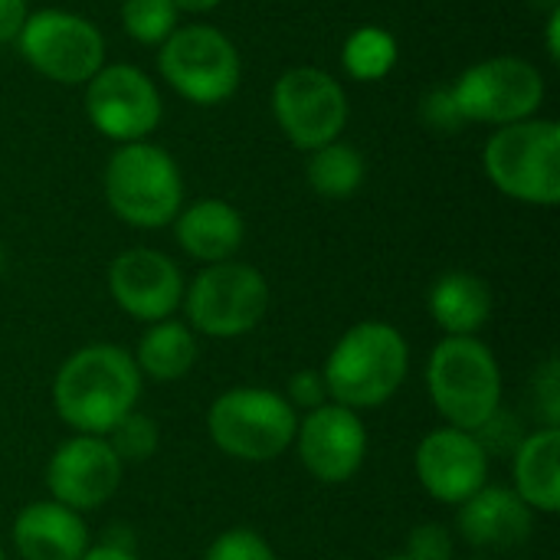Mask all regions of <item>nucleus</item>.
<instances>
[{
  "mask_svg": "<svg viewBox=\"0 0 560 560\" xmlns=\"http://www.w3.org/2000/svg\"><path fill=\"white\" fill-rule=\"evenodd\" d=\"M141 397V371L118 345L79 348L52 381V407L79 433L105 436Z\"/></svg>",
  "mask_w": 560,
  "mask_h": 560,
  "instance_id": "1",
  "label": "nucleus"
},
{
  "mask_svg": "<svg viewBox=\"0 0 560 560\" xmlns=\"http://www.w3.org/2000/svg\"><path fill=\"white\" fill-rule=\"evenodd\" d=\"M410 351L404 335L387 322H361L341 335L322 371L328 397L348 410L387 404L407 377Z\"/></svg>",
  "mask_w": 560,
  "mask_h": 560,
  "instance_id": "2",
  "label": "nucleus"
},
{
  "mask_svg": "<svg viewBox=\"0 0 560 560\" xmlns=\"http://www.w3.org/2000/svg\"><path fill=\"white\" fill-rule=\"evenodd\" d=\"M105 200L112 213L128 226H167L184 203L180 167L158 144H121L105 164Z\"/></svg>",
  "mask_w": 560,
  "mask_h": 560,
  "instance_id": "3",
  "label": "nucleus"
},
{
  "mask_svg": "<svg viewBox=\"0 0 560 560\" xmlns=\"http://www.w3.org/2000/svg\"><path fill=\"white\" fill-rule=\"evenodd\" d=\"M486 174L512 200L555 207L560 200V125L525 118L502 125L486 144Z\"/></svg>",
  "mask_w": 560,
  "mask_h": 560,
  "instance_id": "4",
  "label": "nucleus"
},
{
  "mask_svg": "<svg viewBox=\"0 0 560 560\" xmlns=\"http://www.w3.org/2000/svg\"><path fill=\"white\" fill-rule=\"evenodd\" d=\"M427 387L456 430L476 433L502 404V374L479 338H443L430 354Z\"/></svg>",
  "mask_w": 560,
  "mask_h": 560,
  "instance_id": "5",
  "label": "nucleus"
},
{
  "mask_svg": "<svg viewBox=\"0 0 560 560\" xmlns=\"http://www.w3.org/2000/svg\"><path fill=\"white\" fill-rule=\"evenodd\" d=\"M207 430L226 456L243 463H269L295 443L299 417L282 394L236 387L213 400Z\"/></svg>",
  "mask_w": 560,
  "mask_h": 560,
  "instance_id": "6",
  "label": "nucleus"
},
{
  "mask_svg": "<svg viewBox=\"0 0 560 560\" xmlns=\"http://www.w3.org/2000/svg\"><path fill=\"white\" fill-rule=\"evenodd\" d=\"M167 85L194 105H220L240 89V52L217 26H177L158 52Z\"/></svg>",
  "mask_w": 560,
  "mask_h": 560,
  "instance_id": "7",
  "label": "nucleus"
},
{
  "mask_svg": "<svg viewBox=\"0 0 560 560\" xmlns=\"http://www.w3.org/2000/svg\"><path fill=\"white\" fill-rule=\"evenodd\" d=\"M184 308L197 331L210 338H240L262 322L269 285L262 272L246 262H213L187 289Z\"/></svg>",
  "mask_w": 560,
  "mask_h": 560,
  "instance_id": "8",
  "label": "nucleus"
},
{
  "mask_svg": "<svg viewBox=\"0 0 560 560\" xmlns=\"http://www.w3.org/2000/svg\"><path fill=\"white\" fill-rule=\"evenodd\" d=\"M16 39L23 59L59 85H82L105 66V39L98 26L69 10L30 13Z\"/></svg>",
  "mask_w": 560,
  "mask_h": 560,
  "instance_id": "9",
  "label": "nucleus"
},
{
  "mask_svg": "<svg viewBox=\"0 0 560 560\" xmlns=\"http://www.w3.org/2000/svg\"><path fill=\"white\" fill-rule=\"evenodd\" d=\"M456 108L466 121L515 125L535 118L545 102L541 72L518 56H495L469 66L453 85Z\"/></svg>",
  "mask_w": 560,
  "mask_h": 560,
  "instance_id": "10",
  "label": "nucleus"
},
{
  "mask_svg": "<svg viewBox=\"0 0 560 560\" xmlns=\"http://www.w3.org/2000/svg\"><path fill=\"white\" fill-rule=\"evenodd\" d=\"M272 112L285 138L302 151H318L348 125V95L335 75L318 66L285 69L272 89Z\"/></svg>",
  "mask_w": 560,
  "mask_h": 560,
  "instance_id": "11",
  "label": "nucleus"
},
{
  "mask_svg": "<svg viewBox=\"0 0 560 560\" xmlns=\"http://www.w3.org/2000/svg\"><path fill=\"white\" fill-rule=\"evenodd\" d=\"M85 85V115L98 135L131 144L161 125V92L138 66H102Z\"/></svg>",
  "mask_w": 560,
  "mask_h": 560,
  "instance_id": "12",
  "label": "nucleus"
},
{
  "mask_svg": "<svg viewBox=\"0 0 560 560\" xmlns=\"http://www.w3.org/2000/svg\"><path fill=\"white\" fill-rule=\"evenodd\" d=\"M118 482H121V459L115 456L105 436L79 433L66 440L46 466V486L52 492V502L72 512H89L105 505L118 492Z\"/></svg>",
  "mask_w": 560,
  "mask_h": 560,
  "instance_id": "13",
  "label": "nucleus"
},
{
  "mask_svg": "<svg viewBox=\"0 0 560 560\" xmlns=\"http://www.w3.org/2000/svg\"><path fill=\"white\" fill-rule=\"evenodd\" d=\"M299 456L318 482H348L368 453V433L358 410L341 404H322L308 410L305 423L295 430Z\"/></svg>",
  "mask_w": 560,
  "mask_h": 560,
  "instance_id": "14",
  "label": "nucleus"
},
{
  "mask_svg": "<svg viewBox=\"0 0 560 560\" xmlns=\"http://www.w3.org/2000/svg\"><path fill=\"white\" fill-rule=\"evenodd\" d=\"M489 456L469 430H433L417 446V479L420 486L446 505H463L486 486Z\"/></svg>",
  "mask_w": 560,
  "mask_h": 560,
  "instance_id": "15",
  "label": "nucleus"
},
{
  "mask_svg": "<svg viewBox=\"0 0 560 560\" xmlns=\"http://www.w3.org/2000/svg\"><path fill=\"white\" fill-rule=\"evenodd\" d=\"M108 292L138 322H164L184 299L180 269L158 249H125L108 266Z\"/></svg>",
  "mask_w": 560,
  "mask_h": 560,
  "instance_id": "16",
  "label": "nucleus"
},
{
  "mask_svg": "<svg viewBox=\"0 0 560 560\" xmlns=\"http://www.w3.org/2000/svg\"><path fill=\"white\" fill-rule=\"evenodd\" d=\"M459 532L472 548L482 551H509L528 541L532 535V509L518 499V492L482 486L459 509Z\"/></svg>",
  "mask_w": 560,
  "mask_h": 560,
  "instance_id": "17",
  "label": "nucleus"
},
{
  "mask_svg": "<svg viewBox=\"0 0 560 560\" xmlns=\"http://www.w3.org/2000/svg\"><path fill=\"white\" fill-rule=\"evenodd\" d=\"M13 545L23 560H79L89 551V532L79 512L49 499L16 515Z\"/></svg>",
  "mask_w": 560,
  "mask_h": 560,
  "instance_id": "18",
  "label": "nucleus"
},
{
  "mask_svg": "<svg viewBox=\"0 0 560 560\" xmlns=\"http://www.w3.org/2000/svg\"><path fill=\"white\" fill-rule=\"evenodd\" d=\"M174 220H177L180 249L187 256L207 262V266L233 259L236 249L243 246V236H246L240 210L230 207L226 200H217V197L197 200L194 207H187Z\"/></svg>",
  "mask_w": 560,
  "mask_h": 560,
  "instance_id": "19",
  "label": "nucleus"
},
{
  "mask_svg": "<svg viewBox=\"0 0 560 560\" xmlns=\"http://www.w3.org/2000/svg\"><path fill=\"white\" fill-rule=\"evenodd\" d=\"M430 315L446 338H472L492 315V292L472 272H446L430 289Z\"/></svg>",
  "mask_w": 560,
  "mask_h": 560,
  "instance_id": "20",
  "label": "nucleus"
},
{
  "mask_svg": "<svg viewBox=\"0 0 560 560\" xmlns=\"http://www.w3.org/2000/svg\"><path fill=\"white\" fill-rule=\"evenodd\" d=\"M515 456V486L518 499L528 509H538L545 515H555L560 509V433L558 427H548L541 433H532L518 443Z\"/></svg>",
  "mask_w": 560,
  "mask_h": 560,
  "instance_id": "21",
  "label": "nucleus"
},
{
  "mask_svg": "<svg viewBox=\"0 0 560 560\" xmlns=\"http://www.w3.org/2000/svg\"><path fill=\"white\" fill-rule=\"evenodd\" d=\"M197 361V338L187 325L180 322H154L141 341H138V354L135 364L138 371H144L154 381H180Z\"/></svg>",
  "mask_w": 560,
  "mask_h": 560,
  "instance_id": "22",
  "label": "nucleus"
},
{
  "mask_svg": "<svg viewBox=\"0 0 560 560\" xmlns=\"http://www.w3.org/2000/svg\"><path fill=\"white\" fill-rule=\"evenodd\" d=\"M308 184L318 197L345 200L364 184V158L345 141H331L308 158Z\"/></svg>",
  "mask_w": 560,
  "mask_h": 560,
  "instance_id": "23",
  "label": "nucleus"
},
{
  "mask_svg": "<svg viewBox=\"0 0 560 560\" xmlns=\"http://www.w3.org/2000/svg\"><path fill=\"white\" fill-rule=\"evenodd\" d=\"M397 39L381 26H361L345 39L341 66L354 82H381L397 66Z\"/></svg>",
  "mask_w": 560,
  "mask_h": 560,
  "instance_id": "24",
  "label": "nucleus"
},
{
  "mask_svg": "<svg viewBox=\"0 0 560 560\" xmlns=\"http://www.w3.org/2000/svg\"><path fill=\"white\" fill-rule=\"evenodd\" d=\"M121 26L135 43L161 46L177 30V7L171 0H125Z\"/></svg>",
  "mask_w": 560,
  "mask_h": 560,
  "instance_id": "25",
  "label": "nucleus"
},
{
  "mask_svg": "<svg viewBox=\"0 0 560 560\" xmlns=\"http://www.w3.org/2000/svg\"><path fill=\"white\" fill-rule=\"evenodd\" d=\"M105 436H108V446L115 450V456L121 459V466L151 459L158 453V440H161L158 423L144 413H135V410L128 417H121Z\"/></svg>",
  "mask_w": 560,
  "mask_h": 560,
  "instance_id": "26",
  "label": "nucleus"
},
{
  "mask_svg": "<svg viewBox=\"0 0 560 560\" xmlns=\"http://www.w3.org/2000/svg\"><path fill=\"white\" fill-rule=\"evenodd\" d=\"M207 560H279L276 551L249 528H233L226 535H220L210 551H207Z\"/></svg>",
  "mask_w": 560,
  "mask_h": 560,
  "instance_id": "27",
  "label": "nucleus"
},
{
  "mask_svg": "<svg viewBox=\"0 0 560 560\" xmlns=\"http://www.w3.org/2000/svg\"><path fill=\"white\" fill-rule=\"evenodd\" d=\"M420 115L430 128L436 131H459L466 125V118L459 115L456 108V98H453V85H443V89H433L430 95H423V105H420Z\"/></svg>",
  "mask_w": 560,
  "mask_h": 560,
  "instance_id": "28",
  "label": "nucleus"
},
{
  "mask_svg": "<svg viewBox=\"0 0 560 560\" xmlns=\"http://www.w3.org/2000/svg\"><path fill=\"white\" fill-rule=\"evenodd\" d=\"M410 560H453V538L443 525H420L407 541Z\"/></svg>",
  "mask_w": 560,
  "mask_h": 560,
  "instance_id": "29",
  "label": "nucleus"
},
{
  "mask_svg": "<svg viewBox=\"0 0 560 560\" xmlns=\"http://www.w3.org/2000/svg\"><path fill=\"white\" fill-rule=\"evenodd\" d=\"M328 397V387H325V377L318 371H299L292 381H289V404L295 410H318Z\"/></svg>",
  "mask_w": 560,
  "mask_h": 560,
  "instance_id": "30",
  "label": "nucleus"
},
{
  "mask_svg": "<svg viewBox=\"0 0 560 560\" xmlns=\"http://www.w3.org/2000/svg\"><path fill=\"white\" fill-rule=\"evenodd\" d=\"M26 16H30L26 0H0V46L20 36Z\"/></svg>",
  "mask_w": 560,
  "mask_h": 560,
  "instance_id": "31",
  "label": "nucleus"
},
{
  "mask_svg": "<svg viewBox=\"0 0 560 560\" xmlns=\"http://www.w3.org/2000/svg\"><path fill=\"white\" fill-rule=\"evenodd\" d=\"M79 560H138L135 551L128 548H112V545H98V548H89Z\"/></svg>",
  "mask_w": 560,
  "mask_h": 560,
  "instance_id": "32",
  "label": "nucleus"
},
{
  "mask_svg": "<svg viewBox=\"0 0 560 560\" xmlns=\"http://www.w3.org/2000/svg\"><path fill=\"white\" fill-rule=\"evenodd\" d=\"M558 30H560V10H551V20H548V52H551V59H555V62L560 59Z\"/></svg>",
  "mask_w": 560,
  "mask_h": 560,
  "instance_id": "33",
  "label": "nucleus"
},
{
  "mask_svg": "<svg viewBox=\"0 0 560 560\" xmlns=\"http://www.w3.org/2000/svg\"><path fill=\"white\" fill-rule=\"evenodd\" d=\"M174 7H177V13L184 10V13H207V10H213V7H220V0H171Z\"/></svg>",
  "mask_w": 560,
  "mask_h": 560,
  "instance_id": "34",
  "label": "nucleus"
},
{
  "mask_svg": "<svg viewBox=\"0 0 560 560\" xmlns=\"http://www.w3.org/2000/svg\"><path fill=\"white\" fill-rule=\"evenodd\" d=\"M387 560H410L407 555H394V558H387Z\"/></svg>",
  "mask_w": 560,
  "mask_h": 560,
  "instance_id": "35",
  "label": "nucleus"
},
{
  "mask_svg": "<svg viewBox=\"0 0 560 560\" xmlns=\"http://www.w3.org/2000/svg\"><path fill=\"white\" fill-rule=\"evenodd\" d=\"M0 269H3V246H0Z\"/></svg>",
  "mask_w": 560,
  "mask_h": 560,
  "instance_id": "36",
  "label": "nucleus"
},
{
  "mask_svg": "<svg viewBox=\"0 0 560 560\" xmlns=\"http://www.w3.org/2000/svg\"><path fill=\"white\" fill-rule=\"evenodd\" d=\"M0 560H3V548H0Z\"/></svg>",
  "mask_w": 560,
  "mask_h": 560,
  "instance_id": "37",
  "label": "nucleus"
}]
</instances>
